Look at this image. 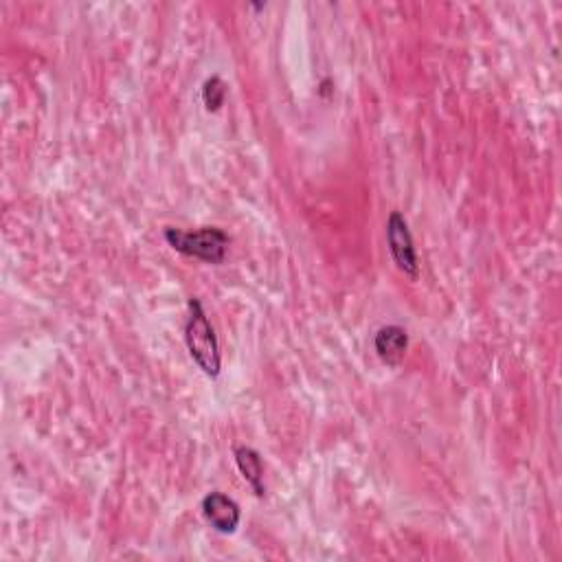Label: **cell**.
I'll use <instances>...</instances> for the list:
<instances>
[{"label":"cell","mask_w":562,"mask_h":562,"mask_svg":"<svg viewBox=\"0 0 562 562\" xmlns=\"http://www.w3.org/2000/svg\"><path fill=\"white\" fill-rule=\"evenodd\" d=\"M185 343L189 356L209 378L220 376L222 358L220 345L213 325L207 319V312L202 308L200 299H189V319L185 325Z\"/></svg>","instance_id":"6da1fadb"},{"label":"cell","mask_w":562,"mask_h":562,"mask_svg":"<svg viewBox=\"0 0 562 562\" xmlns=\"http://www.w3.org/2000/svg\"><path fill=\"white\" fill-rule=\"evenodd\" d=\"M165 240L174 251L209 264H220L227 257L229 235L218 227H202L198 231L165 229Z\"/></svg>","instance_id":"7a4b0ae2"},{"label":"cell","mask_w":562,"mask_h":562,"mask_svg":"<svg viewBox=\"0 0 562 562\" xmlns=\"http://www.w3.org/2000/svg\"><path fill=\"white\" fill-rule=\"evenodd\" d=\"M224 99H227V84H224L218 75L209 77V80L202 84V101H205V108L209 112H218L224 106Z\"/></svg>","instance_id":"52a82bcc"},{"label":"cell","mask_w":562,"mask_h":562,"mask_svg":"<svg viewBox=\"0 0 562 562\" xmlns=\"http://www.w3.org/2000/svg\"><path fill=\"white\" fill-rule=\"evenodd\" d=\"M387 244H389V253L393 257V264L398 266V271L411 279H418L420 275L418 253H415L409 224L400 211H391V216L387 220Z\"/></svg>","instance_id":"3957f363"},{"label":"cell","mask_w":562,"mask_h":562,"mask_svg":"<svg viewBox=\"0 0 562 562\" xmlns=\"http://www.w3.org/2000/svg\"><path fill=\"white\" fill-rule=\"evenodd\" d=\"M409 347V334L400 325H387L380 328L374 339V350L378 358L389 367H398Z\"/></svg>","instance_id":"5b68a950"},{"label":"cell","mask_w":562,"mask_h":562,"mask_svg":"<svg viewBox=\"0 0 562 562\" xmlns=\"http://www.w3.org/2000/svg\"><path fill=\"white\" fill-rule=\"evenodd\" d=\"M202 516H205L207 523L216 532L233 534L240 527L242 510L238 503L227 497V494L209 492L207 497L202 499Z\"/></svg>","instance_id":"277c9868"},{"label":"cell","mask_w":562,"mask_h":562,"mask_svg":"<svg viewBox=\"0 0 562 562\" xmlns=\"http://www.w3.org/2000/svg\"><path fill=\"white\" fill-rule=\"evenodd\" d=\"M235 457V464H238L242 477L246 479V483L253 488V492L257 497H264L266 488H264V464H262V457L257 451L249 446H238L233 451Z\"/></svg>","instance_id":"8992f818"}]
</instances>
